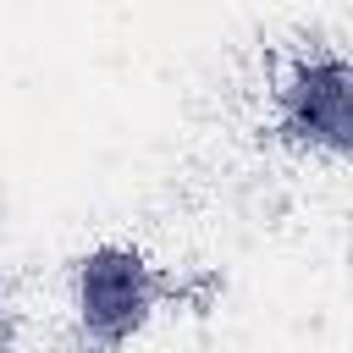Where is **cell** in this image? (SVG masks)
<instances>
[{
  "label": "cell",
  "mask_w": 353,
  "mask_h": 353,
  "mask_svg": "<svg viewBox=\"0 0 353 353\" xmlns=\"http://www.w3.org/2000/svg\"><path fill=\"white\" fill-rule=\"evenodd\" d=\"M66 331L83 353H127L171 303V281L143 243L94 237L66 265Z\"/></svg>",
  "instance_id": "cell-1"
},
{
  "label": "cell",
  "mask_w": 353,
  "mask_h": 353,
  "mask_svg": "<svg viewBox=\"0 0 353 353\" xmlns=\"http://www.w3.org/2000/svg\"><path fill=\"white\" fill-rule=\"evenodd\" d=\"M265 116L281 149L320 165H353V55L303 44L281 55L265 88Z\"/></svg>",
  "instance_id": "cell-2"
}]
</instances>
